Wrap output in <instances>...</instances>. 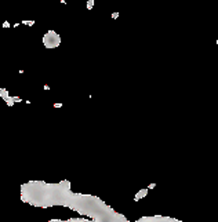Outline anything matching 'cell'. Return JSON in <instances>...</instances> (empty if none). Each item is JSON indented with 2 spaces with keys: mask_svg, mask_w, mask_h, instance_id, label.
<instances>
[{
  "mask_svg": "<svg viewBox=\"0 0 218 222\" xmlns=\"http://www.w3.org/2000/svg\"><path fill=\"white\" fill-rule=\"evenodd\" d=\"M92 4H94V2H92V0H90V2L87 3V8H92Z\"/></svg>",
  "mask_w": 218,
  "mask_h": 222,
  "instance_id": "obj_1",
  "label": "cell"
},
{
  "mask_svg": "<svg viewBox=\"0 0 218 222\" xmlns=\"http://www.w3.org/2000/svg\"><path fill=\"white\" fill-rule=\"evenodd\" d=\"M8 26H10V24H8V22H7V21H6V22H4V24H3V28H8Z\"/></svg>",
  "mask_w": 218,
  "mask_h": 222,
  "instance_id": "obj_2",
  "label": "cell"
}]
</instances>
